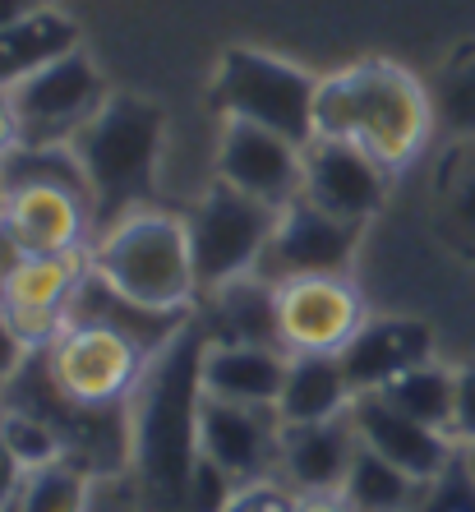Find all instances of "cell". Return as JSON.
I'll return each mask as SVG.
<instances>
[{
  "label": "cell",
  "mask_w": 475,
  "mask_h": 512,
  "mask_svg": "<svg viewBox=\"0 0 475 512\" xmlns=\"http://www.w3.org/2000/svg\"><path fill=\"white\" fill-rule=\"evenodd\" d=\"M213 333L190 319L143 370L134 402V466L153 512H190V485L199 466V411H203V356Z\"/></svg>",
  "instance_id": "obj_1"
},
{
  "label": "cell",
  "mask_w": 475,
  "mask_h": 512,
  "mask_svg": "<svg viewBox=\"0 0 475 512\" xmlns=\"http://www.w3.org/2000/svg\"><path fill=\"white\" fill-rule=\"evenodd\" d=\"M434 125V93L388 60H365L356 70L333 74L314 97V139L356 143L388 171L406 167Z\"/></svg>",
  "instance_id": "obj_2"
},
{
  "label": "cell",
  "mask_w": 475,
  "mask_h": 512,
  "mask_svg": "<svg viewBox=\"0 0 475 512\" xmlns=\"http://www.w3.org/2000/svg\"><path fill=\"white\" fill-rule=\"evenodd\" d=\"M167 116L148 97H107L97 116L70 139L93 185V222L111 231L153 199V171L162 153Z\"/></svg>",
  "instance_id": "obj_3"
},
{
  "label": "cell",
  "mask_w": 475,
  "mask_h": 512,
  "mask_svg": "<svg viewBox=\"0 0 475 512\" xmlns=\"http://www.w3.org/2000/svg\"><path fill=\"white\" fill-rule=\"evenodd\" d=\"M0 406H5V411H24V416H37L42 425H51L65 462L79 466L84 476L120 471L125 457L134 453V420H130V411H125V402L93 406V402L70 397L56 383V374H51L47 346L24 356V365L14 370V379L0 388Z\"/></svg>",
  "instance_id": "obj_4"
},
{
  "label": "cell",
  "mask_w": 475,
  "mask_h": 512,
  "mask_svg": "<svg viewBox=\"0 0 475 512\" xmlns=\"http://www.w3.org/2000/svg\"><path fill=\"white\" fill-rule=\"evenodd\" d=\"M93 268L153 310H190L199 291L190 227L171 213H134L116 222L97 245Z\"/></svg>",
  "instance_id": "obj_5"
},
{
  "label": "cell",
  "mask_w": 475,
  "mask_h": 512,
  "mask_svg": "<svg viewBox=\"0 0 475 512\" xmlns=\"http://www.w3.org/2000/svg\"><path fill=\"white\" fill-rule=\"evenodd\" d=\"M217 107L226 111V120H250L263 130L286 134L291 143L309 148L314 143V97L319 84L305 70L286 65L277 56L263 51H226L217 65Z\"/></svg>",
  "instance_id": "obj_6"
},
{
  "label": "cell",
  "mask_w": 475,
  "mask_h": 512,
  "mask_svg": "<svg viewBox=\"0 0 475 512\" xmlns=\"http://www.w3.org/2000/svg\"><path fill=\"white\" fill-rule=\"evenodd\" d=\"M277 217H282V208L217 180L213 190L203 194L199 208H194V217L185 222L190 227L199 286L213 291L222 282H236V277L254 273V263H259V254L268 250V240L277 231Z\"/></svg>",
  "instance_id": "obj_7"
},
{
  "label": "cell",
  "mask_w": 475,
  "mask_h": 512,
  "mask_svg": "<svg viewBox=\"0 0 475 512\" xmlns=\"http://www.w3.org/2000/svg\"><path fill=\"white\" fill-rule=\"evenodd\" d=\"M102 97V74L97 65L74 47L65 56L47 60L24 84L10 88V107L19 120V143H70L97 116Z\"/></svg>",
  "instance_id": "obj_8"
},
{
  "label": "cell",
  "mask_w": 475,
  "mask_h": 512,
  "mask_svg": "<svg viewBox=\"0 0 475 512\" xmlns=\"http://www.w3.org/2000/svg\"><path fill=\"white\" fill-rule=\"evenodd\" d=\"M93 203L60 185H24L0 203V273L19 259H65L79 250Z\"/></svg>",
  "instance_id": "obj_9"
},
{
  "label": "cell",
  "mask_w": 475,
  "mask_h": 512,
  "mask_svg": "<svg viewBox=\"0 0 475 512\" xmlns=\"http://www.w3.org/2000/svg\"><path fill=\"white\" fill-rule=\"evenodd\" d=\"M356 236V222H342V217L323 213L319 203L296 199L277 217V231L254 263V277L273 286L305 282V277H342L346 259L356 250Z\"/></svg>",
  "instance_id": "obj_10"
},
{
  "label": "cell",
  "mask_w": 475,
  "mask_h": 512,
  "mask_svg": "<svg viewBox=\"0 0 475 512\" xmlns=\"http://www.w3.org/2000/svg\"><path fill=\"white\" fill-rule=\"evenodd\" d=\"M51 374L70 397L93 406L125 402L130 393H139L148 356L130 337L107 333V328H60V337L47 346Z\"/></svg>",
  "instance_id": "obj_11"
},
{
  "label": "cell",
  "mask_w": 475,
  "mask_h": 512,
  "mask_svg": "<svg viewBox=\"0 0 475 512\" xmlns=\"http://www.w3.org/2000/svg\"><path fill=\"white\" fill-rule=\"evenodd\" d=\"M217 176L273 208H291L305 194V148L250 120H226Z\"/></svg>",
  "instance_id": "obj_12"
},
{
  "label": "cell",
  "mask_w": 475,
  "mask_h": 512,
  "mask_svg": "<svg viewBox=\"0 0 475 512\" xmlns=\"http://www.w3.org/2000/svg\"><path fill=\"white\" fill-rule=\"evenodd\" d=\"M282 411L277 406L222 402L203 393L199 411V453L217 462L236 485H254L282 457Z\"/></svg>",
  "instance_id": "obj_13"
},
{
  "label": "cell",
  "mask_w": 475,
  "mask_h": 512,
  "mask_svg": "<svg viewBox=\"0 0 475 512\" xmlns=\"http://www.w3.org/2000/svg\"><path fill=\"white\" fill-rule=\"evenodd\" d=\"M79 282L74 254L65 259H19L0 273V314L24 337L28 351H42L65 328V300Z\"/></svg>",
  "instance_id": "obj_14"
},
{
  "label": "cell",
  "mask_w": 475,
  "mask_h": 512,
  "mask_svg": "<svg viewBox=\"0 0 475 512\" xmlns=\"http://www.w3.org/2000/svg\"><path fill=\"white\" fill-rule=\"evenodd\" d=\"M388 167H379L365 148L342 139H314L305 148V194L300 199L319 203L323 213L342 222H365L379 213Z\"/></svg>",
  "instance_id": "obj_15"
},
{
  "label": "cell",
  "mask_w": 475,
  "mask_h": 512,
  "mask_svg": "<svg viewBox=\"0 0 475 512\" xmlns=\"http://www.w3.org/2000/svg\"><path fill=\"white\" fill-rule=\"evenodd\" d=\"M360 296L342 277H305L282 286V337L286 351L342 356V346L360 333Z\"/></svg>",
  "instance_id": "obj_16"
},
{
  "label": "cell",
  "mask_w": 475,
  "mask_h": 512,
  "mask_svg": "<svg viewBox=\"0 0 475 512\" xmlns=\"http://www.w3.org/2000/svg\"><path fill=\"white\" fill-rule=\"evenodd\" d=\"M107 328V333L130 337L143 356L153 360L157 351H167L171 337L190 323V310H153V305H139L134 296H125L120 286H111L107 277L88 268L79 273L70 300H65V328Z\"/></svg>",
  "instance_id": "obj_17"
},
{
  "label": "cell",
  "mask_w": 475,
  "mask_h": 512,
  "mask_svg": "<svg viewBox=\"0 0 475 512\" xmlns=\"http://www.w3.org/2000/svg\"><path fill=\"white\" fill-rule=\"evenodd\" d=\"M346 416H351V425H356L365 448H374L379 457L397 462L406 476H416L420 485H429V480H439L443 471H448L452 453H448V443H443V429L406 416L402 406H392L383 393H356V402H351Z\"/></svg>",
  "instance_id": "obj_18"
},
{
  "label": "cell",
  "mask_w": 475,
  "mask_h": 512,
  "mask_svg": "<svg viewBox=\"0 0 475 512\" xmlns=\"http://www.w3.org/2000/svg\"><path fill=\"white\" fill-rule=\"evenodd\" d=\"M434 333L416 319H374L360 323V333L342 346V370L351 379V393H383L406 370L429 365Z\"/></svg>",
  "instance_id": "obj_19"
},
{
  "label": "cell",
  "mask_w": 475,
  "mask_h": 512,
  "mask_svg": "<svg viewBox=\"0 0 475 512\" xmlns=\"http://www.w3.org/2000/svg\"><path fill=\"white\" fill-rule=\"evenodd\" d=\"M199 319L208 323V333H213L217 346H268V351H286L282 286L263 282L254 273L213 286V300H208V310Z\"/></svg>",
  "instance_id": "obj_20"
},
{
  "label": "cell",
  "mask_w": 475,
  "mask_h": 512,
  "mask_svg": "<svg viewBox=\"0 0 475 512\" xmlns=\"http://www.w3.org/2000/svg\"><path fill=\"white\" fill-rule=\"evenodd\" d=\"M356 453H360V434L351 425V416L282 429V471L305 494H342Z\"/></svg>",
  "instance_id": "obj_21"
},
{
  "label": "cell",
  "mask_w": 475,
  "mask_h": 512,
  "mask_svg": "<svg viewBox=\"0 0 475 512\" xmlns=\"http://www.w3.org/2000/svg\"><path fill=\"white\" fill-rule=\"evenodd\" d=\"M286 351H268V346H208L203 356V393L222 397V402H245V406H277L286 383Z\"/></svg>",
  "instance_id": "obj_22"
},
{
  "label": "cell",
  "mask_w": 475,
  "mask_h": 512,
  "mask_svg": "<svg viewBox=\"0 0 475 512\" xmlns=\"http://www.w3.org/2000/svg\"><path fill=\"white\" fill-rule=\"evenodd\" d=\"M351 402H356V393H351V379L342 370V356H314V351L291 356L282 397H277V411H282L286 425L333 420L351 411Z\"/></svg>",
  "instance_id": "obj_23"
},
{
  "label": "cell",
  "mask_w": 475,
  "mask_h": 512,
  "mask_svg": "<svg viewBox=\"0 0 475 512\" xmlns=\"http://www.w3.org/2000/svg\"><path fill=\"white\" fill-rule=\"evenodd\" d=\"M74 47H79V28L56 10H37L24 24L0 28V93H10L33 70H42L47 60L65 56Z\"/></svg>",
  "instance_id": "obj_24"
},
{
  "label": "cell",
  "mask_w": 475,
  "mask_h": 512,
  "mask_svg": "<svg viewBox=\"0 0 475 512\" xmlns=\"http://www.w3.org/2000/svg\"><path fill=\"white\" fill-rule=\"evenodd\" d=\"M416 489H420L416 476H406L397 462H388V457H379L374 448L360 443L356 462H351V471H346L342 499L356 512H411Z\"/></svg>",
  "instance_id": "obj_25"
},
{
  "label": "cell",
  "mask_w": 475,
  "mask_h": 512,
  "mask_svg": "<svg viewBox=\"0 0 475 512\" xmlns=\"http://www.w3.org/2000/svg\"><path fill=\"white\" fill-rule=\"evenodd\" d=\"M392 406H402L406 416L425 420L434 429H452V406H457V374L439 370V365H416L402 379H392L383 388Z\"/></svg>",
  "instance_id": "obj_26"
},
{
  "label": "cell",
  "mask_w": 475,
  "mask_h": 512,
  "mask_svg": "<svg viewBox=\"0 0 475 512\" xmlns=\"http://www.w3.org/2000/svg\"><path fill=\"white\" fill-rule=\"evenodd\" d=\"M88 499V476L70 462H51L28 471L24 494L14 503V512H84Z\"/></svg>",
  "instance_id": "obj_27"
},
{
  "label": "cell",
  "mask_w": 475,
  "mask_h": 512,
  "mask_svg": "<svg viewBox=\"0 0 475 512\" xmlns=\"http://www.w3.org/2000/svg\"><path fill=\"white\" fill-rule=\"evenodd\" d=\"M434 120L457 139H475V51L448 65L434 84Z\"/></svg>",
  "instance_id": "obj_28"
},
{
  "label": "cell",
  "mask_w": 475,
  "mask_h": 512,
  "mask_svg": "<svg viewBox=\"0 0 475 512\" xmlns=\"http://www.w3.org/2000/svg\"><path fill=\"white\" fill-rule=\"evenodd\" d=\"M0 434H5V443H10L14 457H19L28 471H37V466H51V462H65V453H60V439L51 434V425H42L37 416H24V411H5V416H0Z\"/></svg>",
  "instance_id": "obj_29"
},
{
  "label": "cell",
  "mask_w": 475,
  "mask_h": 512,
  "mask_svg": "<svg viewBox=\"0 0 475 512\" xmlns=\"http://www.w3.org/2000/svg\"><path fill=\"white\" fill-rule=\"evenodd\" d=\"M443 217L452 222V231L475 240V139H466V148L457 153L448 180H443Z\"/></svg>",
  "instance_id": "obj_30"
},
{
  "label": "cell",
  "mask_w": 475,
  "mask_h": 512,
  "mask_svg": "<svg viewBox=\"0 0 475 512\" xmlns=\"http://www.w3.org/2000/svg\"><path fill=\"white\" fill-rule=\"evenodd\" d=\"M429 499L420 512H475V476H471V466H466V457L457 462L452 457L448 471H443L439 480H429Z\"/></svg>",
  "instance_id": "obj_31"
},
{
  "label": "cell",
  "mask_w": 475,
  "mask_h": 512,
  "mask_svg": "<svg viewBox=\"0 0 475 512\" xmlns=\"http://www.w3.org/2000/svg\"><path fill=\"white\" fill-rule=\"evenodd\" d=\"M231 499H236V480L226 476L217 462L199 457V466H194V485H190V512H226Z\"/></svg>",
  "instance_id": "obj_32"
},
{
  "label": "cell",
  "mask_w": 475,
  "mask_h": 512,
  "mask_svg": "<svg viewBox=\"0 0 475 512\" xmlns=\"http://www.w3.org/2000/svg\"><path fill=\"white\" fill-rule=\"evenodd\" d=\"M226 512H296V503L286 499L277 485L254 480V485H240L236 489V499L226 503Z\"/></svg>",
  "instance_id": "obj_33"
},
{
  "label": "cell",
  "mask_w": 475,
  "mask_h": 512,
  "mask_svg": "<svg viewBox=\"0 0 475 512\" xmlns=\"http://www.w3.org/2000/svg\"><path fill=\"white\" fill-rule=\"evenodd\" d=\"M452 434L475 443V365L457 370V406H452Z\"/></svg>",
  "instance_id": "obj_34"
},
{
  "label": "cell",
  "mask_w": 475,
  "mask_h": 512,
  "mask_svg": "<svg viewBox=\"0 0 475 512\" xmlns=\"http://www.w3.org/2000/svg\"><path fill=\"white\" fill-rule=\"evenodd\" d=\"M24 471H28V466L14 457V448L5 443V434H0V512L19 503V494H24V480H28Z\"/></svg>",
  "instance_id": "obj_35"
},
{
  "label": "cell",
  "mask_w": 475,
  "mask_h": 512,
  "mask_svg": "<svg viewBox=\"0 0 475 512\" xmlns=\"http://www.w3.org/2000/svg\"><path fill=\"white\" fill-rule=\"evenodd\" d=\"M24 356H28V346H24V337L10 328V319L0 314V388L14 379V370L24 365Z\"/></svg>",
  "instance_id": "obj_36"
},
{
  "label": "cell",
  "mask_w": 475,
  "mask_h": 512,
  "mask_svg": "<svg viewBox=\"0 0 475 512\" xmlns=\"http://www.w3.org/2000/svg\"><path fill=\"white\" fill-rule=\"evenodd\" d=\"M19 148V120H14V107H10V93H0V157Z\"/></svg>",
  "instance_id": "obj_37"
},
{
  "label": "cell",
  "mask_w": 475,
  "mask_h": 512,
  "mask_svg": "<svg viewBox=\"0 0 475 512\" xmlns=\"http://www.w3.org/2000/svg\"><path fill=\"white\" fill-rule=\"evenodd\" d=\"M37 10H42V0H0V28L24 24V19H33Z\"/></svg>",
  "instance_id": "obj_38"
},
{
  "label": "cell",
  "mask_w": 475,
  "mask_h": 512,
  "mask_svg": "<svg viewBox=\"0 0 475 512\" xmlns=\"http://www.w3.org/2000/svg\"><path fill=\"white\" fill-rule=\"evenodd\" d=\"M296 512H356V508H351L342 494H305V499L296 503Z\"/></svg>",
  "instance_id": "obj_39"
},
{
  "label": "cell",
  "mask_w": 475,
  "mask_h": 512,
  "mask_svg": "<svg viewBox=\"0 0 475 512\" xmlns=\"http://www.w3.org/2000/svg\"><path fill=\"white\" fill-rule=\"evenodd\" d=\"M466 466H471V476H475V443H471V453H466Z\"/></svg>",
  "instance_id": "obj_40"
}]
</instances>
